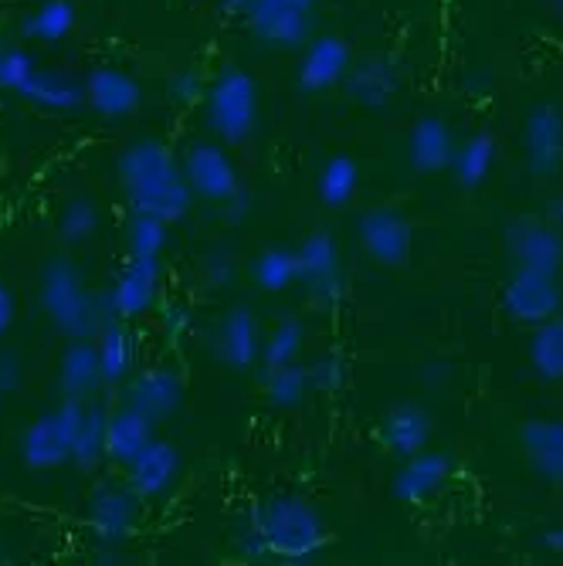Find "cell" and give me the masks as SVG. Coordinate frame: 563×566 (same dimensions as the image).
<instances>
[{"mask_svg":"<svg viewBox=\"0 0 563 566\" xmlns=\"http://www.w3.org/2000/svg\"><path fill=\"white\" fill-rule=\"evenodd\" d=\"M119 187L129 208L139 214H157L164 221H184L190 211L194 190L184 177L174 149L160 139H136L116 160Z\"/></svg>","mask_w":563,"mask_h":566,"instance_id":"obj_1","label":"cell"},{"mask_svg":"<svg viewBox=\"0 0 563 566\" xmlns=\"http://www.w3.org/2000/svg\"><path fill=\"white\" fill-rule=\"evenodd\" d=\"M254 526L262 533L265 556H279L285 563H313L326 546L330 533L316 512V505L299 492H279L265 505L251 512Z\"/></svg>","mask_w":563,"mask_h":566,"instance_id":"obj_2","label":"cell"},{"mask_svg":"<svg viewBox=\"0 0 563 566\" xmlns=\"http://www.w3.org/2000/svg\"><path fill=\"white\" fill-rule=\"evenodd\" d=\"M41 308L62 336L69 339H92L102 323H106L110 308L106 298L88 292L79 265L69 254H55L41 269Z\"/></svg>","mask_w":563,"mask_h":566,"instance_id":"obj_3","label":"cell"},{"mask_svg":"<svg viewBox=\"0 0 563 566\" xmlns=\"http://www.w3.org/2000/svg\"><path fill=\"white\" fill-rule=\"evenodd\" d=\"M259 106H262V92L244 69L225 65L211 85L204 88V113H208L211 133L225 146H241L259 129Z\"/></svg>","mask_w":563,"mask_h":566,"instance_id":"obj_4","label":"cell"},{"mask_svg":"<svg viewBox=\"0 0 563 566\" xmlns=\"http://www.w3.org/2000/svg\"><path fill=\"white\" fill-rule=\"evenodd\" d=\"M85 403L62 397V403L55 410H48V415L34 418L24 428V434H21V458H24L28 469L51 472V469H62L65 461H72V444H75V431H79Z\"/></svg>","mask_w":563,"mask_h":566,"instance_id":"obj_5","label":"cell"},{"mask_svg":"<svg viewBox=\"0 0 563 566\" xmlns=\"http://www.w3.org/2000/svg\"><path fill=\"white\" fill-rule=\"evenodd\" d=\"M295 259H299V282L305 285L310 302L316 308L340 305V298L346 292L340 241L330 231H313L295 248Z\"/></svg>","mask_w":563,"mask_h":566,"instance_id":"obj_6","label":"cell"},{"mask_svg":"<svg viewBox=\"0 0 563 566\" xmlns=\"http://www.w3.org/2000/svg\"><path fill=\"white\" fill-rule=\"evenodd\" d=\"M356 241L371 254V262L384 269H400L415 251V228L390 203H374L356 218Z\"/></svg>","mask_w":563,"mask_h":566,"instance_id":"obj_7","label":"cell"},{"mask_svg":"<svg viewBox=\"0 0 563 566\" xmlns=\"http://www.w3.org/2000/svg\"><path fill=\"white\" fill-rule=\"evenodd\" d=\"M180 167H184V177H187L194 197H204V200L225 203L241 187L238 167L221 139H194L184 149Z\"/></svg>","mask_w":563,"mask_h":566,"instance_id":"obj_8","label":"cell"},{"mask_svg":"<svg viewBox=\"0 0 563 566\" xmlns=\"http://www.w3.org/2000/svg\"><path fill=\"white\" fill-rule=\"evenodd\" d=\"M502 313L520 326H536L563 313V289L556 275L517 269L502 285Z\"/></svg>","mask_w":563,"mask_h":566,"instance_id":"obj_9","label":"cell"},{"mask_svg":"<svg viewBox=\"0 0 563 566\" xmlns=\"http://www.w3.org/2000/svg\"><path fill=\"white\" fill-rule=\"evenodd\" d=\"M143 516V495H136L126 485H98L88 502H85V523L95 539L119 546L123 539L133 536Z\"/></svg>","mask_w":563,"mask_h":566,"instance_id":"obj_10","label":"cell"},{"mask_svg":"<svg viewBox=\"0 0 563 566\" xmlns=\"http://www.w3.org/2000/svg\"><path fill=\"white\" fill-rule=\"evenodd\" d=\"M505 251L517 269L556 275L563 265V231L546 218H513L505 224Z\"/></svg>","mask_w":563,"mask_h":566,"instance_id":"obj_11","label":"cell"},{"mask_svg":"<svg viewBox=\"0 0 563 566\" xmlns=\"http://www.w3.org/2000/svg\"><path fill=\"white\" fill-rule=\"evenodd\" d=\"M350 65H353L350 41L336 38V34H320L313 41H305V51L299 59V72H295V85L305 95L330 92V88L343 85Z\"/></svg>","mask_w":563,"mask_h":566,"instance_id":"obj_12","label":"cell"},{"mask_svg":"<svg viewBox=\"0 0 563 566\" xmlns=\"http://www.w3.org/2000/svg\"><path fill=\"white\" fill-rule=\"evenodd\" d=\"M523 157L533 177H556L563 170V113L553 102L536 106L523 123Z\"/></svg>","mask_w":563,"mask_h":566,"instance_id":"obj_13","label":"cell"},{"mask_svg":"<svg viewBox=\"0 0 563 566\" xmlns=\"http://www.w3.org/2000/svg\"><path fill=\"white\" fill-rule=\"evenodd\" d=\"M455 461L448 451H418L411 458H404L400 472L390 482V495L404 505H425L431 502L451 479Z\"/></svg>","mask_w":563,"mask_h":566,"instance_id":"obj_14","label":"cell"},{"mask_svg":"<svg viewBox=\"0 0 563 566\" xmlns=\"http://www.w3.org/2000/svg\"><path fill=\"white\" fill-rule=\"evenodd\" d=\"M160 295V259H129V265L116 275L106 308L113 319H136L149 313Z\"/></svg>","mask_w":563,"mask_h":566,"instance_id":"obj_15","label":"cell"},{"mask_svg":"<svg viewBox=\"0 0 563 566\" xmlns=\"http://www.w3.org/2000/svg\"><path fill=\"white\" fill-rule=\"evenodd\" d=\"M248 31L272 44V48H302L313 34V18L289 0H254V8L244 14Z\"/></svg>","mask_w":563,"mask_h":566,"instance_id":"obj_16","label":"cell"},{"mask_svg":"<svg viewBox=\"0 0 563 566\" xmlns=\"http://www.w3.org/2000/svg\"><path fill=\"white\" fill-rule=\"evenodd\" d=\"M215 356L228 370H251L262 359V326L248 305H234L215 329Z\"/></svg>","mask_w":563,"mask_h":566,"instance_id":"obj_17","label":"cell"},{"mask_svg":"<svg viewBox=\"0 0 563 566\" xmlns=\"http://www.w3.org/2000/svg\"><path fill=\"white\" fill-rule=\"evenodd\" d=\"M85 102L98 116L126 119L143 106V88L129 72L116 65H98L85 78Z\"/></svg>","mask_w":563,"mask_h":566,"instance_id":"obj_18","label":"cell"},{"mask_svg":"<svg viewBox=\"0 0 563 566\" xmlns=\"http://www.w3.org/2000/svg\"><path fill=\"white\" fill-rule=\"evenodd\" d=\"M177 475H180V451L160 438H153L126 465V482L136 495H143V502L167 495Z\"/></svg>","mask_w":563,"mask_h":566,"instance_id":"obj_19","label":"cell"},{"mask_svg":"<svg viewBox=\"0 0 563 566\" xmlns=\"http://www.w3.org/2000/svg\"><path fill=\"white\" fill-rule=\"evenodd\" d=\"M346 95L364 109H384L400 88V72L387 55H367L353 62L346 78H343Z\"/></svg>","mask_w":563,"mask_h":566,"instance_id":"obj_20","label":"cell"},{"mask_svg":"<svg viewBox=\"0 0 563 566\" xmlns=\"http://www.w3.org/2000/svg\"><path fill=\"white\" fill-rule=\"evenodd\" d=\"M520 448L530 469L553 485H563V421L560 418H530L520 424Z\"/></svg>","mask_w":563,"mask_h":566,"instance_id":"obj_21","label":"cell"},{"mask_svg":"<svg viewBox=\"0 0 563 566\" xmlns=\"http://www.w3.org/2000/svg\"><path fill=\"white\" fill-rule=\"evenodd\" d=\"M126 397H129V403L136 410H143L146 418L167 421V418L177 415L180 403H184V384L170 367H149V370H139L129 380Z\"/></svg>","mask_w":563,"mask_h":566,"instance_id":"obj_22","label":"cell"},{"mask_svg":"<svg viewBox=\"0 0 563 566\" xmlns=\"http://www.w3.org/2000/svg\"><path fill=\"white\" fill-rule=\"evenodd\" d=\"M431 441V415L421 403H397L390 407L384 421H380V444L397 454V458H411L425 451Z\"/></svg>","mask_w":563,"mask_h":566,"instance_id":"obj_23","label":"cell"},{"mask_svg":"<svg viewBox=\"0 0 563 566\" xmlns=\"http://www.w3.org/2000/svg\"><path fill=\"white\" fill-rule=\"evenodd\" d=\"M455 157V139L451 129L441 116H421L411 126V136H407V160L418 174H441L445 167H451Z\"/></svg>","mask_w":563,"mask_h":566,"instance_id":"obj_24","label":"cell"},{"mask_svg":"<svg viewBox=\"0 0 563 566\" xmlns=\"http://www.w3.org/2000/svg\"><path fill=\"white\" fill-rule=\"evenodd\" d=\"M106 384L98 367V349L92 339H72L59 359V390L65 400H92V394Z\"/></svg>","mask_w":563,"mask_h":566,"instance_id":"obj_25","label":"cell"},{"mask_svg":"<svg viewBox=\"0 0 563 566\" xmlns=\"http://www.w3.org/2000/svg\"><path fill=\"white\" fill-rule=\"evenodd\" d=\"M21 98L31 102V106H38V109L72 113V109H79L82 102H85V82H79L75 75H69L62 69L38 65V72L21 88Z\"/></svg>","mask_w":563,"mask_h":566,"instance_id":"obj_26","label":"cell"},{"mask_svg":"<svg viewBox=\"0 0 563 566\" xmlns=\"http://www.w3.org/2000/svg\"><path fill=\"white\" fill-rule=\"evenodd\" d=\"M153 418H146L143 410H136L133 403H126L116 415H110L106 421V458L116 461V465H129V461L157 438L153 434Z\"/></svg>","mask_w":563,"mask_h":566,"instance_id":"obj_27","label":"cell"},{"mask_svg":"<svg viewBox=\"0 0 563 566\" xmlns=\"http://www.w3.org/2000/svg\"><path fill=\"white\" fill-rule=\"evenodd\" d=\"M95 349H98V367L106 384H123L133 367H136V336L123 326V319L102 323L95 333Z\"/></svg>","mask_w":563,"mask_h":566,"instance_id":"obj_28","label":"cell"},{"mask_svg":"<svg viewBox=\"0 0 563 566\" xmlns=\"http://www.w3.org/2000/svg\"><path fill=\"white\" fill-rule=\"evenodd\" d=\"M526 359L540 380H550V384L563 380V313L530 326Z\"/></svg>","mask_w":563,"mask_h":566,"instance_id":"obj_29","label":"cell"},{"mask_svg":"<svg viewBox=\"0 0 563 566\" xmlns=\"http://www.w3.org/2000/svg\"><path fill=\"white\" fill-rule=\"evenodd\" d=\"M499 157V143L492 133H472L462 146H455V157H451V170L455 180L462 184L466 190H476L489 180L492 167Z\"/></svg>","mask_w":563,"mask_h":566,"instance_id":"obj_30","label":"cell"},{"mask_svg":"<svg viewBox=\"0 0 563 566\" xmlns=\"http://www.w3.org/2000/svg\"><path fill=\"white\" fill-rule=\"evenodd\" d=\"M106 407L102 403H85L82 407V421L75 431V444H72V465H79L82 472L98 469V461L106 458Z\"/></svg>","mask_w":563,"mask_h":566,"instance_id":"obj_31","label":"cell"},{"mask_svg":"<svg viewBox=\"0 0 563 566\" xmlns=\"http://www.w3.org/2000/svg\"><path fill=\"white\" fill-rule=\"evenodd\" d=\"M251 279L262 292L275 295V292H285L299 282V259H295V248H282V244H272L265 251L254 254L251 262Z\"/></svg>","mask_w":563,"mask_h":566,"instance_id":"obj_32","label":"cell"},{"mask_svg":"<svg viewBox=\"0 0 563 566\" xmlns=\"http://www.w3.org/2000/svg\"><path fill=\"white\" fill-rule=\"evenodd\" d=\"M75 28V4L72 0H44L28 18H24V38L38 44H55L65 41Z\"/></svg>","mask_w":563,"mask_h":566,"instance_id":"obj_33","label":"cell"},{"mask_svg":"<svg viewBox=\"0 0 563 566\" xmlns=\"http://www.w3.org/2000/svg\"><path fill=\"white\" fill-rule=\"evenodd\" d=\"M316 190L326 208H346V203L356 197V190H361V164L346 157V153H336V157H330L323 164Z\"/></svg>","mask_w":563,"mask_h":566,"instance_id":"obj_34","label":"cell"},{"mask_svg":"<svg viewBox=\"0 0 563 566\" xmlns=\"http://www.w3.org/2000/svg\"><path fill=\"white\" fill-rule=\"evenodd\" d=\"M302 349H305V323L295 319V316H285L262 339V367L265 370H279V367L299 364Z\"/></svg>","mask_w":563,"mask_h":566,"instance_id":"obj_35","label":"cell"},{"mask_svg":"<svg viewBox=\"0 0 563 566\" xmlns=\"http://www.w3.org/2000/svg\"><path fill=\"white\" fill-rule=\"evenodd\" d=\"M310 367L302 364H289L279 370H265V397L272 407L279 410H292L299 407L305 397H310Z\"/></svg>","mask_w":563,"mask_h":566,"instance_id":"obj_36","label":"cell"},{"mask_svg":"<svg viewBox=\"0 0 563 566\" xmlns=\"http://www.w3.org/2000/svg\"><path fill=\"white\" fill-rule=\"evenodd\" d=\"M167 244H170V221H164L157 214L133 211V221H129V259H160Z\"/></svg>","mask_w":563,"mask_h":566,"instance_id":"obj_37","label":"cell"},{"mask_svg":"<svg viewBox=\"0 0 563 566\" xmlns=\"http://www.w3.org/2000/svg\"><path fill=\"white\" fill-rule=\"evenodd\" d=\"M98 231V203L92 197H72L59 211V238L65 244H85Z\"/></svg>","mask_w":563,"mask_h":566,"instance_id":"obj_38","label":"cell"},{"mask_svg":"<svg viewBox=\"0 0 563 566\" xmlns=\"http://www.w3.org/2000/svg\"><path fill=\"white\" fill-rule=\"evenodd\" d=\"M38 72L34 55L24 44H0V88L21 95L28 78Z\"/></svg>","mask_w":563,"mask_h":566,"instance_id":"obj_39","label":"cell"},{"mask_svg":"<svg viewBox=\"0 0 563 566\" xmlns=\"http://www.w3.org/2000/svg\"><path fill=\"white\" fill-rule=\"evenodd\" d=\"M343 380H346V364L340 356L326 353V356H320L310 364V387L316 394H336L343 387Z\"/></svg>","mask_w":563,"mask_h":566,"instance_id":"obj_40","label":"cell"},{"mask_svg":"<svg viewBox=\"0 0 563 566\" xmlns=\"http://www.w3.org/2000/svg\"><path fill=\"white\" fill-rule=\"evenodd\" d=\"M167 95L180 102V106H194V102H204V85L190 69H184V72H174V78L167 82Z\"/></svg>","mask_w":563,"mask_h":566,"instance_id":"obj_41","label":"cell"},{"mask_svg":"<svg viewBox=\"0 0 563 566\" xmlns=\"http://www.w3.org/2000/svg\"><path fill=\"white\" fill-rule=\"evenodd\" d=\"M24 384V364L14 349H0V397L18 394Z\"/></svg>","mask_w":563,"mask_h":566,"instance_id":"obj_42","label":"cell"},{"mask_svg":"<svg viewBox=\"0 0 563 566\" xmlns=\"http://www.w3.org/2000/svg\"><path fill=\"white\" fill-rule=\"evenodd\" d=\"M251 211H254V197H251L244 187H238V190L225 200L221 218H225L228 224H244V221L251 218Z\"/></svg>","mask_w":563,"mask_h":566,"instance_id":"obj_43","label":"cell"},{"mask_svg":"<svg viewBox=\"0 0 563 566\" xmlns=\"http://www.w3.org/2000/svg\"><path fill=\"white\" fill-rule=\"evenodd\" d=\"M234 275V262H231V251H215L208 262H204V279H208L211 285H225L231 282Z\"/></svg>","mask_w":563,"mask_h":566,"instance_id":"obj_44","label":"cell"},{"mask_svg":"<svg viewBox=\"0 0 563 566\" xmlns=\"http://www.w3.org/2000/svg\"><path fill=\"white\" fill-rule=\"evenodd\" d=\"M14 319H18V298L8 282H0V339L11 333Z\"/></svg>","mask_w":563,"mask_h":566,"instance_id":"obj_45","label":"cell"},{"mask_svg":"<svg viewBox=\"0 0 563 566\" xmlns=\"http://www.w3.org/2000/svg\"><path fill=\"white\" fill-rule=\"evenodd\" d=\"M164 323H167V336H170L174 343H177V339H184V336L190 333V326H194V319H190V308H184V305H174V308H167Z\"/></svg>","mask_w":563,"mask_h":566,"instance_id":"obj_46","label":"cell"},{"mask_svg":"<svg viewBox=\"0 0 563 566\" xmlns=\"http://www.w3.org/2000/svg\"><path fill=\"white\" fill-rule=\"evenodd\" d=\"M556 231H563V193H553L550 200H546V214H543Z\"/></svg>","mask_w":563,"mask_h":566,"instance_id":"obj_47","label":"cell"},{"mask_svg":"<svg viewBox=\"0 0 563 566\" xmlns=\"http://www.w3.org/2000/svg\"><path fill=\"white\" fill-rule=\"evenodd\" d=\"M543 549H550L553 556H563V526H553L543 533Z\"/></svg>","mask_w":563,"mask_h":566,"instance_id":"obj_48","label":"cell"},{"mask_svg":"<svg viewBox=\"0 0 563 566\" xmlns=\"http://www.w3.org/2000/svg\"><path fill=\"white\" fill-rule=\"evenodd\" d=\"M221 8H225L228 14H234V18H244V14L254 8V0H221Z\"/></svg>","mask_w":563,"mask_h":566,"instance_id":"obj_49","label":"cell"},{"mask_svg":"<svg viewBox=\"0 0 563 566\" xmlns=\"http://www.w3.org/2000/svg\"><path fill=\"white\" fill-rule=\"evenodd\" d=\"M289 4H295V8H302V11H313L320 0H289Z\"/></svg>","mask_w":563,"mask_h":566,"instance_id":"obj_50","label":"cell"},{"mask_svg":"<svg viewBox=\"0 0 563 566\" xmlns=\"http://www.w3.org/2000/svg\"><path fill=\"white\" fill-rule=\"evenodd\" d=\"M550 4H553V11H556V14H563V0H550Z\"/></svg>","mask_w":563,"mask_h":566,"instance_id":"obj_51","label":"cell"}]
</instances>
